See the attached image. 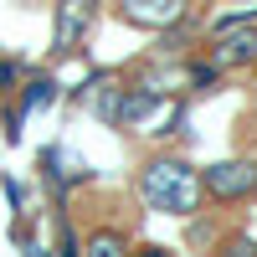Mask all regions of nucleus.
I'll list each match as a JSON object with an SVG mask.
<instances>
[{
  "label": "nucleus",
  "instance_id": "obj_1",
  "mask_svg": "<svg viewBox=\"0 0 257 257\" xmlns=\"http://www.w3.org/2000/svg\"><path fill=\"white\" fill-rule=\"evenodd\" d=\"M139 196L149 211H170V216H190L201 201V180H196V170L180 165V160H155L139 175Z\"/></svg>",
  "mask_w": 257,
  "mask_h": 257
},
{
  "label": "nucleus",
  "instance_id": "obj_2",
  "mask_svg": "<svg viewBox=\"0 0 257 257\" xmlns=\"http://www.w3.org/2000/svg\"><path fill=\"white\" fill-rule=\"evenodd\" d=\"M211 196H221V201H237V196H252L257 190V165L247 160H221V165H211L206 170V180H201Z\"/></svg>",
  "mask_w": 257,
  "mask_h": 257
},
{
  "label": "nucleus",
  "instance_id": "obj_3",
  "mask_svg": "<svg viewBox=\"0 0 257 257\" xmlns=\"http://www.w3.org/2000/svg\"><path fill=\"white\" fill-rule=\"evenodd\" d=\"M93 16H98L93 0H57V36H52V47H57V52H72L77 41L88 36Z\"/></svg>",
  "mask_w": 257,
  "mask_h": 257
},
{
  "label": "nucleus",
  "instance_id": "obj_4",
  "mask_svg": "<svg viewBox=\"0 0 257 257\" xmlns=\"http://www.w3.org/2000/svg\"><path fill=\"white\" fill-rule=\"evenodd\" d=\"M118 11L134 26H175L185 21V0H118Z\"/></svg>",
  "mask_w": 257,
  "mask_h": 257
},
{
  "label": "nucleus",
  "instance_id": "obj_5",
  "mask_svg": "<svg viewBox=\"0 0 257 257\" xmlns=\"http://www.w3.org/2000/svg\"><path fill=\"white\" fill-rule=\"evenodd\" d=\"M226 36V31H221ZM257 57V31H247V36H226L221 41V52H216V62H252Z\"/></svg>",
  "mask_w": 257,
  "mask_h": 257
},
{
  "label": "nucleus",
  "instance_id": "obj_6",
  "mask_svg": "<svg viewBox=\"0 0 257 257\" xmlns=\"http://www.w3.org/2000/svg\"><path fill=\"white\" fill-rule=\"evenodd\" d=\"M123 247H128V242L118 237V231H98V237L88 242V252H93V257H113V252H123Z\"/></svg>",
  "mask_w": 257,
  "mask_h": 257
},
{
  "label": "nucleus",
  "instance_id": "obj_7",
  "mask_svg": "<svg viewBox=\"0 0 257 257\" xmlns=\"http://www.w3.org/2000/svg\"><path fill=\"white\" fill-rule=\"evenodd\" d=\"M52 98H57V82H52V77H36L31 93H26V108H47Z\"/></svg>",
  "mask_w": 257,
  "mask_h": 257
}]
</instances>
